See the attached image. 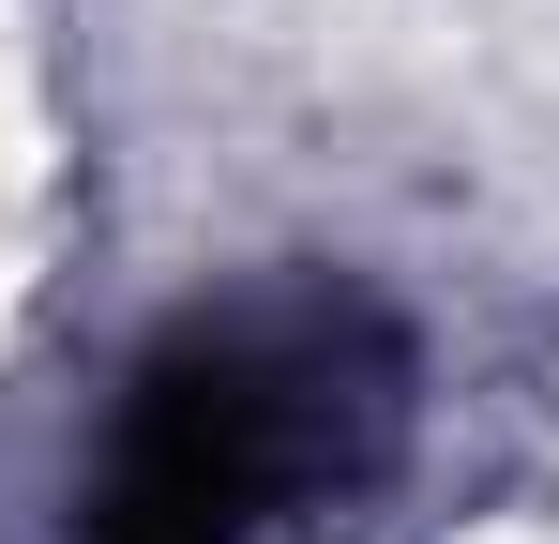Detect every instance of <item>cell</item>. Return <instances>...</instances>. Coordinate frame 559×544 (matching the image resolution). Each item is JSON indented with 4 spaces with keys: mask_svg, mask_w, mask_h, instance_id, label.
<instances>
[{
    "mask_svg": "<svg viewBox=\"0 0 559 544\" xmlns=\"http://www.w3.org/2000/svg\"><path fill=\"white\" fill-rule=\"evenodd\" d=\"M378 424H393V333L364 303L333 287L212 303L136 348L76 544H258L302 484L364 469Z\"/></svg>",
    "mask_w": 559,
    "mask_h": 544,
    "instance_id": "1",
    "label": "cell"
}]
</instances>
